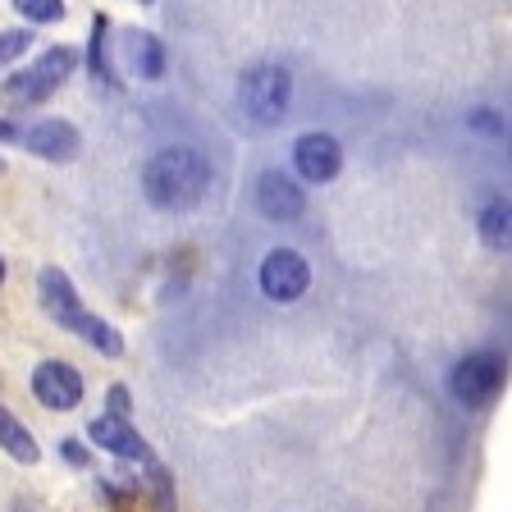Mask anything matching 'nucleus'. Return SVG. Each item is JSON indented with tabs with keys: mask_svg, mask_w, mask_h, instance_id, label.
<instances>
[{
	"mask_svg": "<svg viewBox=\"0 0 512 512\" xmlns=\"http://www.w3.org/2000/svg\"><path fill=\"white\" fill-rule=\"evenodd\" d=\"M211 188V165L192 147H165L142 165V192L160 211H188Z\"/></svg>",
	"mask_w": 512,
	"mask_h": 512,
	"instance_id": "1",
	"label": "nucleus"
},
{
	"mask_svg": "<svg viewBox=\"0 0 512 512\" xmlns=\"http://www.w3.org/2000/svg\"><path fill=\"white\" fill-rule=\"evenodd\" d=\"M37 288H42V307H46V316H51L55 325H64L69 334H78V339L92 343V348L106 352V357H119V352H124V339H119V330L83 307L74 279L64 275V270H42Z\"/></svg>",
	"mask_w": 512,
	"mask_h": 512,
	"instance_id": "2",
	"label": "nucleus"
},
{
	"mask_svg": "<svg viewBox=\"0 0 512 512\" xmlns=\"http://www.w3.org/2000/svg\"><path fill=\"white\" fill-rule=\"evenodd\" d=\"M78 69V51L74 46H46L37 60L23 69V74L5 78L0 96H5V106H37L46 96H55L64 87V78Z\"/></svg>",
	"mask_w": 512,
	"mask_h": 512,
	"instance_id": "3",
	"label": "nucleus"
},
{
	"mask_svg": "<svg viewBox=\"0 0 512 512\" xmlns=\"http://www.w3.org/2000/svg\"><path fill=\"white\" fill-rule=\"evenodd\" d=\"M293 101V78L279 64H252L243 78H238V106L256 119V124H279Z\"/></svg>",
	"mask_w": 512,
	"mask_h": 512,
	"instance_id": "4",
	"label": "nucleus"
},
{
	"mask_svg": "<svg viewBox=\"0 0 512 512\" xmlns=\"http://www.w3.org/2000/svg\"><path fill=\"white\" fill-rule=\"evenodd\" d=\"M448 389H453V398H458L462 407H485L503 389V357L499 352H467V357L453 366Z\"/></svg>",
	"mask_w": 512,
	"mask_h": 512,
	"instance_id": "5",
	"label": "nucleus"
},
{
	"mask_svg": "<svg viewBox=\"0 0 512 512\" xmlns=\"http://www.w3.org/2000/svg\"><path fill=\"white\" fill-rule=\"evenodd\" d=\"M307 284H311V266L302 252H293V247L266 252V261H261V293L270 302H298L307 293Z\"/></svg>",
	"mask_w": 512,
	"mask_h": 512,
	"instance_id": "6",
	"label": "nucleus"
},
{
	"mask_svg": "<svg viewBox=\"0 0 512 512\" xmlns=\"http://www.w3.org/2000/svg\"><path fill=\"white\" fill-rule=\"evenodd\" d=\"M14 142H19V147H28L32 156H42V160H74L78 151H83L78 128L64 124V119H37V124L19 128V133H14Z\"/></svg>",
	"mask_w": 512,
	"mask_h": 512,
	"instance_id": "7",
	"label": "nucleus"
},
{
	"mask_svg": "<svg viewBox=\"0 0 512 512\" xmlns=\"http://www.w3.org/2000/svg\"><path fill=\"white\" fill-rule=\"evenodd\" d=\"M293 170L307 183H330L334 174L343 170V147L330 133H302V138L293 142Z\"/></svg>",
	"mask_w": 512,
	"mask_h": 512,
	"instance_id": "8",
	"label": "nucleus"
},
{
	"mask_svg": "<svg viewBox=\"0 0 512 512\" xmlns=\"http://www.w3.org/2000/svg\"><path fill=\"white\" fill-rule=\"evenodd\" d=\"M32 394L51 412H69V407L83 403V375L69 362H42L32 371Z\"/></svg>",
	"mask_w": 512,
	"mask_h": 512,
	"instance_id": "9",
	"label": "nucleus"
},
{
	"mask_svg": "<svg viewBox=\"0 0 512 512\" xmlns=\"http://www.w3.org/2000/svg\"><path fill=\"white\" fill-rule=\"evenodd\" d=\"M256 211L266 220H298L307 211V192L298 179H288L284 170H266L256 179Z\"/></svg>",
	"mask_w": 512,
	"mask_h": 512,
	"instance_id": "10",
	"label": "nucleus"
},
{
	"mask_svg": "<svg viewBox=\"0 0 512 512\" xmlns=\"http://www.w3.org/2000/svg\"><path fill=\"white\" fill-rule=\"evenodd\" d=\"M87 435H92V444H96V448H106V453H115V458L151 462L147 439H142L138 430L128 426V421H119V416H96L92 426H87Z\"/></svg>",
	"mask_w": 512,
	"mask_h": 512,
	"instance_id": "11",
	"label": "nucleus"
},
{
	"mask_svg": "<svg viewBox=\"0 0 512 512\" xmlns=\"http://www.w3.org/2000/svg\"><path fill=\"white\" fill-rule=\"evenodd\" d=\"M124 55H128V69L138 78L165 74V46H160L151 32H124Z\"/></svg>",
	"mask_w": 512,
	"mask_h": 512,
	"instance_id": "12",
	"label": "nucleus"
},
{
	"mask_svg": "<svg viewBox=\"0 0 512 512\" xmlns=\"http://www.w3.org/2000/svg\"><path fill=\"white\" fill-rule=\"evenodd\" d=\"M0 448H5L14 462H28V467L37 462V439H32V430L23 426L5 403H0Z\"/></svg>",
	"mask_w": 512,
	"mask_h": 512,
	"instance_id": "13",
	"label": "nucleus"
},
{
	"mask_svg": "<svg viewBox=\"0 0 512 512\" xmlns=\"http://www.w3.org/2000/svg\"><path fill=\"white\" fill-rule=\"evenodd\" d=\"M508 224H512L508 202H490L485 215H480V238L490 247H499V252H508Z\"/></svg>",
	"mask_w": 512,
	"mask_h": 512,
	"instance_id": "14",
	"label": "nucleus"
},
{
	"mask_svg": "<svg viewBox=\"0 0 512 512\" xmlns=\"http://www.w3.org/2000/svg\"><path fill=\"white\" fill-rule=\"evenodd\" d=\"M106 37H110V19H106V14H96V19H92V60H87V64H92V78H96V83H110V87H115V78H110V64H106Z\"/></svg>",
	"mask_w": 512,
	"mask_h": 512,
	"instance_id": "15",
	"label": "nucleus"
},
{
	"mask_svg": "<svg viewBox=\"0 0 512 512\" xmlns=\"http://www.w3.org/2000/svg\"><path fill=\"white\" fill-rule=\"evenodd\" d=\"M14 10L28 23H55L64 19V0H14Z\"/></svg>",
	"mask_w": 512,
	"mask_h": 512,
	"instance_id": "16",
	"label": "nucleus"
},
{
	"mask_svg": "<svg viewBox=\"0 0 512 512\" xmlns=\"http://www.w3.org/2000/svg\"><path fill=\"white\" fill-rule=\"evenodd\" d=\"M32 46V37L23 28H14V32H0V64H10V60H19L23 51Z\"/></svg>",
	"mask_w": 512,
	"mask_h": 512,
	"instance_id": "17",
	"label": "nucleus"
},
{
	"mask_svg": "<svg viewBox=\"0 0 512 512\" xmlns=\"http://www.w3.org/2000/svg\"><path fill=\"white\" fill-rule=\"evenodd\" d=\"M471 128H480V133H490V138H503V133H508V124H503L499 115H490V110H476V115L467 119Z\"/></svg>",
	"mask_w": 512,
	"mask_h": 512,
	"instance_id": "18",
	"label": "nucleus"
},
{
	"mask_svg": "<svg viewBox=\"0 0 512 512\" xmlns=\"http://www.w3.org/2000/svg\"><path fill=\"white\" fill-rule=\"evenodd\" d=\"M110 416L128 421V389H110Z\"/></svg>",
	"mask_w": 512,
	"mask_h": 512,
	"instance_id": "19",
	"label": "nucleus"
},
{
	"mask_svg": "<svg viewBox=\"0 0 512 512\" xmlns=\"http://www.w3.org/2000/svg\"><path fill=\"white\" fill-rule=\"evenodd\" d=\"M60 453H64V458H69V462H74V467H83V462H87V453L74 444V439H64V444H60Z\"/></svg>",
	"mask_w": 512,
	"mask_h": 512,
	"instance_id": "20",
	"label": "nucleus"
},
{
	"mask_svg": "<svg viewBox=\"0 0 512 512\" xmlns=\"http://www.w3.org/2000/svg\"><path fill=\"white\" fill-rule=\"evenodd\" d=\"M14 133H19V128H10L5 119H0V142H14Z\"/></svg>",
	"mask_w": 512,
	"mask_h": 512,
	"instance_id": "21",
	"label": "nucleus"
},
{
	"mask_svg": "<svg viewBox=\"0 0 512 512\" xmlns=\"http://www.w3.org/2000/svg\"><path fill=\"white\" fill-rule=\"evenodd\" d=\"M0 284H5V261H0Z\"/></svg>",
	"mask_w": 512,
	"mask_h": 512,
	"instance_id": "22",
	"label": "nucleus"
},
{
	"mask_svg": "<svg viewBox=\"0 0 512 512\" xmlns=\"http://www.w3.org/2000/svg\"><path fill=\"white\" fill-rule=\"evenodd\" d=\"M0 170H5V160H0Z\"/></svg>",
	"mask_w": 512,
	"mask_h": 512,
	"instance_id": "23",
	"label": "nucleus"
},
{
	"mask_svg": "<svg viewBox=\"0 0 512 512\" xmlns=\"http://www.w3.org/2000/svg\"><path fill=\"white\" fill-rule=\"evenodd\" d=\"M142 5H151V0H142Z\"/></svg>",
	"mask_w": 512,
	"mask_h": 512,
	"instance_id": "24",
	"label": "nucleus"
}]
</instances>
